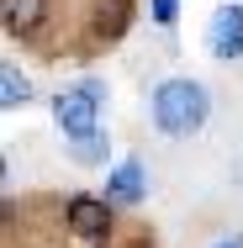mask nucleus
Instances as JSON below:
<instances>
[{
  "label": "nucleus",
  "mask_w": 243,
  "mask_h": 248,
  "mask_svg": "<svg viewBox=\"0 0 243 248\" xmlns=\"http://www.w3.org/2000/svg\"><path fill=\"white\" fill-rule=\"evenodd\" d=\"M175 11H180V0H153V21L159 27H175Z\"/></svg>",
  "instance_id": "obj_9"
},
{
  "label": "nucleus",
  "mask_w": 243,
  "mask_h": 248,
  "mask_svg": "<svg viewBox=\"0 0 243 248\" xmlns=\"http://www.w3.org/2000/svg\"><path fill=\"white\" fill-rule=\"evenodd\" d=\"M43 5H48V0H0V11H5V27H11V32H32V27L43 21Z\"/></svg>",
  "instance_id": "obj_6"
},
{
  "label": "nucleus",
  "mask_w": 243,
  "mask_h": 248,
  "mask_svg": "<svg viewBox=\"0 0 243 248\" xmlns=\"http://www.w3.org/2000/svg\"><path fill=\"white\" fill-rule=\"evenodd\" d=\"M69 227H74L80 238H100V232L111 227L106 201H96V196H74V201H69Z\"/></svg>",
  "instance_id": "obj_4"
},
{
  "label": "nucleus",
  "mask_w": 243,
  "mask_h": 248,
  "mask_svg": "<svg viewBox=\"0 0 243 248\" xmlns=\"http://www.w3.org/2000/svg\"><path fill=\"white\" fill-rule=\"evenodd\" d=\"M111 201H122V206H132V201H143L148 190V174H143V164L138 158H127V164H116V174H111Z\"/></svg>",
  "instance_id": "obj_5"
},
{
  "label": "nucleus",
  "mask_w": 243,
  "mask_h": 248,
  "mask_svg": "<svg viewBox=\"0 0 243 248\" xmlns=\"http://www.w3.org/2000/svg\"><path fill=\"white\" fill-rule=\"evenodd\" d=\"M206 111H211V95H206V85H195V79H164L159 90H153V122H159V132H169V138H191L206 127Z\"/></svg>",
  "instance_id": "obj_1"
},
{
  "label": "nucleus",
  "mask_w": 243,
  "mask_h": 248,
  "mask_svg": "<svg viewBox=\"0 0 243 248\" xmlns=\"http://www.w3.org/2000/svg\"><path fill=\"white\" fill-rule=\"evenodd\" d=\"M217 248H238V243H217Z\"/></svg>",
  "instance_id": "obj_10"
},
{
  "label": "nucleus",
  "mask_w": 243,
  "mask_h": 248,
  "mask_svg": "<svg viewBox=\"0 0 243 248\" xmlns=\"http://www.w3.org/2000/svg\"><path fill=\"white\" fill-rule=\"evenodd\" d=\"M206 43L217 58H243V5H222L217 16H211V32H206Z\"/></svg>",
  "instance_id": "obj_3"
},
{
  "label": "nucleus",
  "mask_w": 243,
  "mask_h": 248,
  "mask_svg": "<svg viewBox=\"0 0 243 248\" xmlns=\"http://www.w3.org/2000/svg\"><path fill=\"white\" fill-rule=\"evenodd\" d=\"M74 158H80V164H100V158H106V138H80V143H74Z\"/></svg>",
  "instance_id": "obj_8"
},
{
  "label": "nucleus",
  "mask_w": 243,
  "mask_h": 248,
  "mask_svg": "<svg viewBox=\"0 0 243 248\" xmlns=\"http://www.w3.org/2000/svg\"><path fill=\"white\" fill-rule=\"evenodd\" d=\"M96 111H100V100L80 85V90H64V95L53 100V122L80 143V138H96Z\"/></svg>",
  "instance_id": "obj_2"
},
{
  "label": "nucleus",
  "mask_w": 243,
  "mask_h": 248,
  "mask_svg": "<svg viewBox=\"0 0 243 248\" xmlns=\"http://www.w3.org/2000/svg\"><path fill=\"white\" fill-rule=\"evenodd\" d=\"M27 95H32V79H27L16 63H5V69H0V106L16 111V106H27Z\"/></svg>",
  "instance_id": "obj_7"
}]
</instances>
